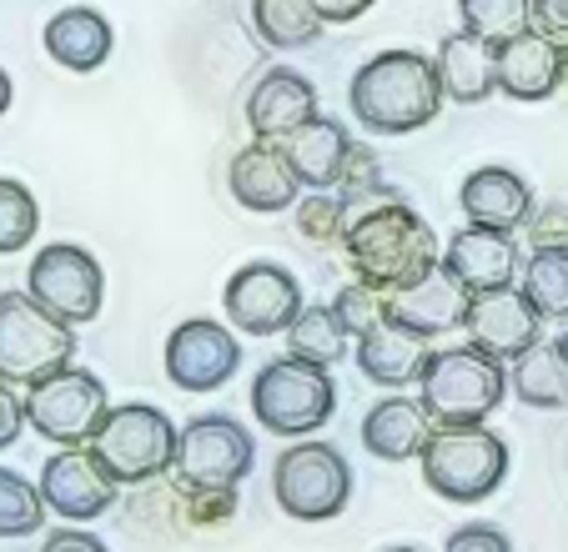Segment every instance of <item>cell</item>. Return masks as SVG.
I'll use <instances>...</instances> for the list:
<instances>
[{"label": "cell", "instance_id": "cell-34", "mask_svg": "<svg viewBox=\"0 0 568 552\" xmlns=\"http://www.w3.org/2000/svg\"><path fill=\"white\" fill-rule=\"evenodd\" d=\"M292 212H297V232L312 236V242H343V236H347V202H343V192H312V196H302Z\"/></svg>", "mask_w": 568, "mask_h": 552}, {"label": "cell", "instance_id": "cell-43", "mask_svg": "<svg viewBox=\"0 0 568 552\" xmlns=\"http://www.w3.org/2000/svg\"><path fill=\"white\" fill-rule=\"evenodd\" d=\"M11 96H16V85H11V75H6V65H0V116L11 111Z\"/></svg>", "mask_w": 568, "mask_h": 552}, {"label": "cell", "instance_id": "cell-6", "mask_svg": "<svg viewBox=\"0 0 568 552\" xmlns=\"http://www.w3.org/2000/svg\"><path fill=\"white\" fill-rule=\"evenodd\" d=\"M176 437H182V427L161 412V407L121 402L101 422L91 452L116 478V488H141V482H156L176 468Z\"/></svg>", "mask_w": 568, "mask_h": 552}, {"label": "cell", "instance_id": "cell-42", "mask_svg": "<svg viewBox=\"0 0 568 552\" xmlns=\"http://www.w3.org/2000/svg\"><path fill=\"white\" fill-rule=\"evenodd\" d=\"M312 6H317V16L327 25H353L357 16H367L377 6V0H312Z\"/></svg>", "mask_w": 568, "mask_h": 552}, {"label": "cell", "instance_id": "cell-21", "mask_svg": "<svg viewBox=\"0 0 568 552\" xmlns=\"http://www.w3.org/2000/svg\"><path fill=\"white\" fill-rule=\"evenodd\" d=\"M458 206L468 226H488V232H524L534 216V186L508 166H478L463 176Z\"/></svg>", "mask_w": 568, "mask_h": 552}, {"label": "cell", "instance_id": "cell-25", "mask_svg": "<svg viewBox=\"0 0 568 552\" xmlns=\"http://www.w3.org/2000/svg\"><path fill=\"white\" fill-rule=\"evenodd\" d=\"M438 81H443V96L458 101V106H478L498 91V45L483 41V35L468 31H453L438 41Z\"/></svg>", "mask_w": 568, "mask_h": 552}, {"label": "cell", "instance_id": "cell-11", "mask_svg": "<svg viewBox=\"0 0 568 552\" xmlns=\"http://www.w3.org/2000/svg\"><path fill=\"white\" fill-rule=\"evenodd\" d=\"M26 292H31L51 317H61L65 327H87V321L101 317V301H106V272H101V262L87 252V246L51 242L31 256Z\"/></svg>", "mask_w": 568, "mask_h": 552}, {"label": "cell", "instance_id": "cell-35", "mask_svg": "<svg viewBox=\"0 0 568 552\" xmlns=\"http://www.w3.org/2000/svg\"><path fill=\"white\" fill-rule=\"evenodd\" d=\"M333 311L343 317V327L353 331V341H357L363 331H373L377 321H387V292L367 287V282H347L333 297Z\"/></svg>", "mask_w": 568, "mask_h": 552}, {"label": "cell", "instance_id": "cell-18", "mask_svg": "<svg viewBox=\"0 0 568 552\" xmlns=\"http://www.w3.org/2000/svg\"><path fill=\"white\" fill-rule=\"evenodd\" d=\"M277 151L292 166V176L302 181V192H337L343 176H347V161H353L357 141L347 136L343 121L312 116L307 126H297L292 136H282Z\"/></svg>", "mask_w": 568, "mask_h": 552}, {"label": "cell", "instance_id": "cell-1", "mask_svg": "<svg viewBox=\"0 0 568 552\" xmlns=\"http://www.w3.org/2000/svg\"><path fill=\"white\" fill-rule=\"evenodd\" d=\"M343 246L357 282H367L377 292H403L413 282H423L433 266H443V246L433 236V226L397 196L347 216Z\"/></svg>", "mask_w": 568, "mask_h": 552}, {"label": "cell", "instance_id": "cell-8", "mask_svg": "<svg viewBox=\"0 0 568 552\" xmlns=\"http://www.w3.org/2000/svg\"><path fill=\"white\" fill-rule=\"evenodd\" d=\"M272 498L297 522H333L353 502V468L333 442H292L277 452Z\"/></svg>", "mask_w": 568, "mask_h": 552}, {"label": "cell", "instance_id": "cell-39", "mask_svg": "<svg viewBox=\"0 0 568 552\" xmlns=\"http://www.w3.org/2000/svg\"><path fill=\"white\" fill-rule=\"evenodd\" d=\"M41 552H111V548L87 528H61V532H51V538L41 542Z\"/></svg>", "mask_w": 568, "mask_h": 552}, {"label": "cell", "instance_id": "cell-45", "mask_svg": "<svg viewBox=\"0 0 568 552\" xmlns=\"http://www.w3.org/2000/svg\"><path fill=\"white\" fill-rule=\"evenodd\" d=\"M558 351H564V361H568V327H564V337H558Z\"/></svg>", "mask_w": 568, "mask_h": 552}, {"label": "cell", "instance_id": "cell-7", "mask_svg": "<svg viewBox=\"0 0 568 552\" xmlns=\"http://www.w3.org/2000/svg\"><path fill=\"white\" fill-rule=\"evenodd\" d=\"M75 327L41 307L31 292H0V382L36 387L41 377L71 367Z\"/></svg>", "mask_w": 568, "mask_h": 552}, {"label": "cell", "instance_id": "cell-31", "mask_svg": "<svg viewBox=\"0 0 568 552\" xmlns=\"http://www.w3.org/2000/svg\"><path fill=\"white\" fill-rule=\"evenodd\" d=\"M458 21L468 35L504 45L534 25V0H458Z\"/></svg>", "mask_w": 568, "mask_h": 552}, {"label": "cell", "instance_id": "cell-16", "mask_svg": "<svg viewBox=\"0 0 568 552\" xmlns=\"http://www.w3.org/2000/svg\"><path fill=\"white\" fill-rule=\"evenodd\" d=\"M468 307H473V292L463 287L448 266H433L423 282H413L403 292H387V321L418 331L428 341L443 337V331L468 327Z\"/></svg>", "mask_w": 568, "mask_h": 552}, {"label": "cell", "instance_id": "cell-24", "mask_svg": "<svg viewBox=\"0 0 568 552\" xmlns=\"http://www.w3.org/2000/svg\"><path fill=\"white\" fill-rule=\"evenodd\" d=\"M433 417L418 397H377L363 417V447L383 462H413L433 437Z\"/></svg>", "mask_w": 568, "mask_h": 552}, {"label": "cell", "instance_id": "cell-37", "mask_svg": "<svg viewBox=\"0 0 568 552\" xmlns=\"http://www.w3.org/2000/svg\"><path fill=\"white\" fill-rule=\"evenodd\" d=\"M524 232L534 236V246H568V206H544V212H534Z\"/></svg>", "mask_w": 568, "mask_h": 552}, {"label": "cell", "instance_id": "cell-32", "mask_svg": "<svg viewBox=\"0 0 568 552\" xmlns=\"http://www.w3.org/2000/svg\"><path fill=\"white\" fill-rule=\"evenodd\" d=\"M41 232V202L16 176H0V256L26 252Z\"/></svg>", "mask_w": 568, "mask_h": 552}, {"label": "cell", "instance_id": "cell-26", "mask_svg": "<svg viewBox=\"0 0 568 552\" xmlns=\"http://www.w3.org/2000/svg\"><path fill=\"white\" fill-rule=\"evenodd\" d=\"M428 337H418V331L397 327V321H377L373 331H363L357 337V372L367 377V382L377 387H408L423 377V367H428Z\"/></svg>", "mask_w": 568, "mask_h": 552}, {"label": "cell", "instance_id": "cell-33", "mask_svg": "<svg viewBox=\"0 0 568 552\" xmlns=\"http://www.w3.org/2000/svg\"><path fill=\"white\" fill-rule=\"evenodd\" d=\"M45 512L51 508H45L41 488L31 478L0 468V538H31V532H41Z\"/></svg>", "mask_w": 568, "mask_h": 552}, {"label": "cell", "instance_id": "cell-12", "mask_svg": "<svg viewBox=\"0 0 568 552\" xmlns=\"http://www.w3.org/2000/svg\"><path fill=\"white\" fill-rule=\"evenodd\" d=\"M222 307H226V321L242 337H277V331L287 337V327L297 321V311L307 301H302L297 276L282 262H247L232 272V282L222 292Z\"/></svg>", "mask_w": 568, "mask_h": 552}, {"label": "cell", "instance_id": "cell-15", "mask_svg": "<svg viewBox=\"0 0 568 552\" xmlns=\"http://www.w3.org/2000/svg\"><path fill=\"white\" fill-rule=\"evenodd\" d=\"M468 341L478 351L498 361H518L528 347H538V331H544V311L528 301L524 287H504V292H483L468 307Z\"/></svg>", "mask_w": 568, "mask_h": 552}, {"label": "cell", "instance_id": "cell-3", "mask_svg": "<svg viewBox=\"0 0 568 552\" xmlns=\"http://www.w3.org/2000/svg\"><path fill=\"white\" fill-rule=\"evenodd\" d=\"M504 392H508L504 361L478 351L473 341H463V347H433L428 367L418 377V402L428 407V417L438 427H468V422L494 417Z\"/></svg>", "mask_w": 568, "mask_h": 552}, {"label": "cell", "instance_id": "cell-41", "mask_svg": "<svg viewBox=\"0 0 568 552\" xmlns=\"http://www.w3.org/2000/svg\"><path fill=\"white\" fill-rule=\"evenodd\" d=\"M534 31L564 41L568 35V0H534Z\"/></svg>", "mask_w": 568, "mask_h": 552}, {"label": "cell", "instance_id": "cell-46", "mask_svg": "<svg viewBox=\"0 0 568 552\" xmlns=\"http://www.w3.org/2000/svg\"><path fill=\"white\" fill-rule=\"evenodd\" d=\"M387 552H423V548H387Z\"/></svg>", "mask_w": 568, "mask_h": 552}, {"label": "cell", "instance_id": "cell-14", "mask_svg": "<svg viewBox=\"0 0 568 552\" xmlns=\"http://www.w3.org/2000/svg\"><path fill=\"white\" fill-rule=\"evenodd\" d=\"M116 492H121L116 478L101 468V457L91 452V447H61V452L45 457L41 498L55 518H65V522L81 528V522L101 518V512L116 502Z\"/></svg>", "mask_w": 568, "mask_h": 552}, {"label": "cell", "instance_id": "cell-2", "mask_svg": "<svg viewBox=\"0 0 568 552\" xmlns=\"http://www.w3.org/2000/svg\"><path fill=\"white\" fill-rule=\"evenodd\" d=\"M353 116L377 136H413V131L433 126L443 111V81L438 61L423 51H377L373 61L357 65L353 85H347Z\"/></svg>", "mask_w": 568, "mask_h": 552}, {"label": "cell", "instance_id": "cell-4", "mask_svg": "<svg viewBox=\"0 0 568 552\" xmlns=\"http://www.w3.org/2000/svg\"><path fill=\"white\" fill-rule=\"evenodd\" d=\"M423 482L438 492L443 502H473L494 498L508 478V442L498 432H488L483 422L468 427H433L428 447H423Z\"/></svg>", "mask_w": 568, "mask_h": 552}, {"label": "cell", "instance_id": "cell-27", "mask_svg": "<svg viewBox=\"0 0 568 552\" xmlns=\"http://www.w3.org/2000/svg\"><path fill=\"white\" fill-rule=\"evenodd\" d=\"M508 387H514L518 402L544 407V412L568 407V361H564V351H558V341H538V347H528L524 357L514 361Z\"/></svg>", "mask_w": 568, "mask_h": 552}, {"label": "cell", "instance_id": "cell-23", "mask_svg": "<svg viewBox=\"0 0 568 552\" xmlns=\"http://www.w3.org/2000/svg\"><path fill=\"white\" fill-rule=\"evenodd\" d=\"M558 41L544 31H534L528 25L524 35H514V41L498 45V91H504L508 101H524V106H534V101H548L558 91Z\"/></svg>", "mask_w": 568, "mask_h": 552}, {"label": "cell", "instance_id": "cell-17", "mask_svg": "<svg viewBox=\"0 0 568 552\" xmlns=\"http://www.w3.org/2000/svg\"><path fill=\"white\" fill-rule=\"evenodd\" d=\"M443 266L458 276L473 297H483V292L518 287V266H524V252H518L514 232L463 226V232H453L448 246H443Z\"/></svg>", "mask_w": 568, "mask_h": 552}, {"label": "cell", "instance_id": "cell-22", "mask_svg": "<svg viewBox=\"0 0 568 552\" xmlns=\"http://www.w3.org/2000/svg\"><path fill=\"white\" fill-rule=\"evenodd\" d=\"M41 45L55 65H65V71H75V75H91L111 61L116 31H111V21L97 6H65V11H55L51 21H45Z\"/></svg>", "mask_w": 568, "mask_h": 552}, {"label": "cell", "instance_id": "cell-19", "mask_svg": "<svg viewBox=\"0 0 568 552\" xmlns=\"http://www.w3.org/2000/svg\"><path fill=\"white\" fill-rule=\"evenodd\" d=\"M226 186H232L236 206L262 216L292 212L302 202V181L292 176V166L282 161V151L272 141H252V146L236 151L232 166H226Z\"/></svg>", "mask_w": 568, "mask_h": 552}, {"label": "cell", "instance_id": "cell-9", "mask_svg": "<svg viewBox=\"0 0 568 552\" xmlns=\"http://www.w3.org/2000/svg\"><path fill=\"white\" fill-rule=\"evenodd\" d=\"M106 417H111L106 382L97 372H87V367H75V361L41 377L36 387H26V422L55 447H91Z\"/></svg>", "mask_w": 568, "mask_h": 552}, {"label": "cell", "instance_id": "cell-44", "mask_svg": "<svg viewBox=\"0 0 568 552\" xmlns=\"http://www.w3.org/2000/svg\"><path fill=\"white\" fill-rule=\"evenodd\" d=\"M558 81L568 85V35H564V41H558Z\"/></svg>", "mask_w": 568, "mask_h": 552}, {"label": "cell", "instance_id": "cell-13", "mask_svg": "<svg viewBox=\"0 0 568 552\" xmlns=\"http://www.w3.org/2000/svg\"><path fill=\"white\" fill-rule=\"evenodd\" d=\"M161 361H166L172 387H182V392H216L242 367V341L216 317H186L172 327Z\"/></svg>", "mask_w": 568, "mask_h": 552}, {"label": "cell", "instance_id": "cell-30", "mask_svg": "<svg viewBox=\"0 0 568 552\" xmlns=\"http://www.w3.org/2000/svg\"><path fill=\"white\" fill-rule=\"evenodd\" d=\"M518 287L544 311V321H564L568 317V246H534Z\"/></svg>", "mask_w": 568, "mask_h": 552}, {"label": "cell", "instance_id": "cell-38", "mask_svg": "<svg viewBox=\"0 0 568 552\" xmlns=\"http://www.w3.org/2000/svg\"><path fill=\"white\" fill-rule=\"evenodd\" d=\"M21 427H26V397H16L11 382H0V452L21 442Z\"/></svg>", "mask_w": 568, "mask_h": 552}, {"label": "cell", "instance_id": "cell-28", "mask_svg": "<svg viewBox=\"0 0 568 552\" xmlns=\"http://www.w3.org/2000/svg\"><path fill=\"white\" fill-rule=\"evenodd\" d=\"M347 341L353 331L343 327V317L333 311V301H312L297 311V321L287 327V351L302 361H317V367H333L347 357Z\"/></svg>", "mask_w": 568, "mask_h": 552}, {"label": "cell", "instance_id": "cell-5", "mask_svg": "<svg viewBox=\"0 0 568 552\" xmlns=\"http://www.w3.org/2000/svg\"><path fill=\"white\" fill-rule=\"evenodd\" d=\"M337 412V382L333 367L302 357H272L257 377H252V417L277 437H307L327 427Z\"/></svg>", "mask_w": 568, "mask_h": 552}, {"label": "cell", "instance_id": "cell-20", "mask_svg": "<svg viewBox=\"0 0 568 552\" xmlns=\"http://www.w3.org/2000/svg\"><path fill=\"white\" fill-rule=\"evenodd\" d=\"M317 116V85L302 71H287V65H272L247 96V126L257 141H272L277 146L282 136H292L297 126Z\"/></svg>", "mask_w": 568, "mask_h": 552}, {"label": "cell", "instance_id": "cell-10", "mask_svg": "<svg viewBox=\"0 0 568 552\" xmlns=\"http://www.w3.org/2000/svg\"><path fill=\"white\" fill-rule=\"evenodd\" d=\"M257 462V437L226 412H202L176 437V482L186 492H236Z\"/></svg>", "mask_w": 568, "mask_h": 552}, {"label": "cell", "instance_id": "cell-29", "mask_svg": "<svg viewBox=\"0 0 568 552\" xmlns=\"http://www.w3.org/2000/svg\"><path fill=\"white\" fill-rule=\"evenodd\" d=\"M252 25L272 51H302L322 35V16L312 0H252Z\"/></svg>", "mask_w": 568, "mask_h": 552}, {"label": "cell", "instance_id": "cell-40", "mask_svg": "<svg viewBox=\"0 0 568 552\" xmlns=\"http://www.w3.org/2000/svg\"><path fill=\"white\" fill-rule=\"evenodd\" d=\"M186 502H192V518L196 522H226L236 508L232 492H186Z\"/></svg>", "mask_w": 568, "mask_h": 552}, {"label": "cell", "instance_id": "cell-36", "mask_svg": "<svg viewBox=\"0 0 568 552\" xmlns=\"http://www.w3.org/2000/svg\"><path fill=\"white\" fill-rule=\"evenodd\" d=\"M443 552H514V542H508V532L494 528V522H468V528H458L443 542Z\"/></svg>", "mask_w": 568, "mask_h": 552}]
</instances>
